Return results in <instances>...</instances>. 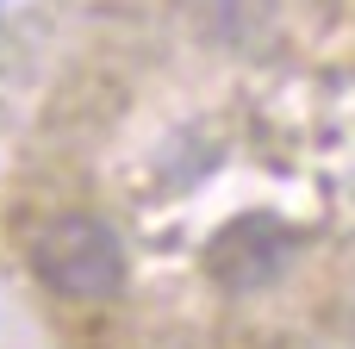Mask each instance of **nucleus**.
Here are the masks:
<instances>
[{
  "instance_id": "f03ea898",
  "label": "nucleus",
  "mask_w": 355,
  "mask_h": 349,
  "mask_svg": "<svg viewBox=\"0 0 355 349\" xmlns=\"http://www.w3.org/2000/svg\"><path fill=\"white\" fill-rule=\"evenodd\" d=\"M281 250H287V225L268 219V212H250V219H237L231 231L212 237V275L225 287H262L281 269Z\"/></svg>"
},
{
  "instance_id": "f257e3e1",
  "label": "nucleus",
  "mask_w": 355,
  "mask_h": 349,
  "mask_svg": "<svg viewBox=\"0 0 355 349\" xmlns=\"http://www.w3.org/2000/svg\"><path fill=\"white\" fill-rule=\"evenodd\" d=\"M31 275L56 300H112L125 287V244L94 212H62L31 237Z\"/></svg>"
}]
</instances>
